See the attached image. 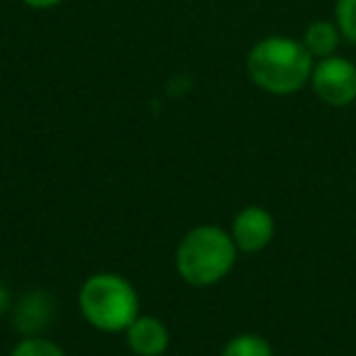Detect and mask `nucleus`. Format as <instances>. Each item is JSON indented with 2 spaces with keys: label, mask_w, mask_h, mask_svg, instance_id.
I'll use <instances>...</instances> for the list:
<instances>
[{
  "label": "nucleus",
  "mask_w": 356,
  "mask_h": 356,
  "mask_svg": "<svg viewBox=\"0 0 356 356\" xmlns=\"http://www.w3.org/2000/svg\"><path fill=\"white\" fill-rule=\"evenodd\" d=\"M10 356H66L61 351V346H56L49 339H40V337H30V339H22L20 344L13 349Z\"/></svg>",
  "instance_id": "nucleus-11"
},
{
  "label": "nucleus",
  "mask_w": 356,
  "mask_h": 356,
  "mask_svg": "<svg viewBox=\"0 0 356 356\" xmlns=\"http://www.w3.org/2000/svg\"><path fill=\"white\" fill-rule=\"evenodd\" d=\"M300 42L312 54V59H327V56H334L337 47H339V42H341V32H339V27H337V22L315 20L307 25Z\"/></svg>",
  "instance_id": "nucleus-7"
},
{
  "label": "nucleus",
  "mask_w": 356,
  "mask_h": 356,
  "mask_svg": "<svg viewBox=\"0 0 356 356\" xmlns=\"http://www.w3.org/2000/svg\"><path fill=\"white\" fill-rule=\"evenodd\" d=\"M237 261V244L232 234L215 225H200L191 229L176 249V268L191 286H215Z\"/></svg>",
  "instance_id": "nucleus-2"
},
{
  "label": "nucleus",
  "mask_w": 356,
  "mask_h": 356,
  "mask_svg": "<svg viewBox=\"0 0 356 356\" xmlns=\"http://www.w3.org/2000/svg\"><path fill=\"white\" fill-rule=\"evenodd\" d=\"M49 317V302L42 293H32L22 300L20 310H17V325L22 330H35V327L44 325V320Z\"/></svg>",
  "instance_id": "nucleus-9"
},
{
  "label": "nucleus",
  "mask_w": 356,
  "mask_h": 356,
  "mask_svg": "<svg viewBox=\"0 0 356 356\" xmlns=\"http://www.w3.org/2000/svg\"><path fill=\"white\" fill-rule=\"evenodd\" d=\"M222 356H273V349L261 334H237L225 344Z\"/></svg>",
  "instance_id": "nucleus-8"
},
{
  "label": "nucleus",
  "mask_w": 356,
  "mask_h": 356,
  "mask_svg": "<svg viewBox=\"0 0 356 356\" xmlns=\"http://www.w3.org/2000/svg\"><path fill=\"white\" fill-rule=\"evenodd\" d=\"M27 8H35V10H49V8H56L64 0H22Z\"/></svg>",
  "instance_id": "nucleus-12"
},
{
  "label": "nucleus",
  "mask_w": 356,
  "mask_h": 356,
  "mask_svg": "<svg viewBox=\"0 0 356 356\" xmlns=\"http://www.w3.org/2000/svg\"><path fill=\"white\" fill-rule=\"evenodd\" d=\"M334 22L341 37L356 44V0H337L334 3Z\"/></svg>",
  "instance_id": "nucleus-10"
},
{
  "label": "nucleus",
  "mask_w": 356,
  "mask_h": 356,
  "mask_svg": "<svg viewBox=\"0 0 356 356\" xmlns=\"http://www.w3.org/2000/svg\"><path fill=\"white\" fill-rule=\"evenodd\" d=\"M315 59L305 44L283 35L264 37L247 56V74L271 95H293L310 83Z\"/></svg>",
  "instance_id": "nucleus-1"
},
{
  "label": "nucleus",
  "mask_w": 356,
  "mask_h": 356,
  "mask_svg": "<svg viewBox=\"0 0 356 356\" xmlns=\"http://www.w3.org/2000/svg\"><path fill=\"white\" fill-rule=\"evenodd\" d=\"M273 232H276L273 215L266 208H259V205L244 208L232 222L234 244H237L239 252H247V254L266 249L268 242L273 239Z\"/></svg>",
  "instance_id": "nucleus-5"
},
{
  "label": "nucleus",
  "mask_w": 356,
  "mask_h": 356,
  "mask_svg": "<svg viewBox=\"0 0 356 356\" xmlns=\"http://www.w3.org/2000/svg\"><path fill=\"white\" fill-rule=\"evenodd\" d=\"M310 88L330 108H346L356 100V64L337 54L317 59L312 66Z\"/></svg>",
  "instance_id": "nucleus-4"
},
{
  "label": "nucleus",
  "mask_w": 356,
  "mask_h": 356,
  "mask_svg": "<svg viewBox=\"0 0 356 356\" xmlns=\"http://www.w3.org/2000/svg\"><path fill=\"white\" fill-rule=\"evenodd\" d=\"M81 312L103 332H122L139 317L137 291L118 273H95L81 288Z\"/></svg>",
  "instance_id": "nucleus-3"
},
{
  "label": "nucleus",
  "mask_w": 356,
  "mask_h": 356,
  "mask_svg": "<svg viewBox=\"0 0 356 356\" xmlns=\"http://www.w3.org/2000/svg\"><path fill=\"white\" fill-rule=\"evenodd\" d=\"M8 305H10V293H8V288L0 283V312H6Z\"/></svg>",
  "instance_id": "nucleus-13"
},
{
  "label": "nucleus",
  "mask_w": 356,
  "mask_h": 356,
  "mask_svg": "<svg viewBox=\"0 0 356 356\" xmlns=\"http://www.w3.org/2000/svg\"><path fill=\"white\" fill-rule=\"evenodd\" d=\"M124 332L127 346L137 356H161L168 349V330L159 317H137Z\"/></svg>",
  "instance_id": "nucleus-6"
}]
</instances>
